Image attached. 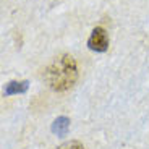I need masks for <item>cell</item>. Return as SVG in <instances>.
Here are the masks:
<instances>
[{"label":"cell","mask_w":149,"mask_h":149,"mask_svg":"<svg viewBox=\"0 0 149 149\" xmlns=\"http://www.w3.org/2000/svg\"><path fill=\"white\" fill-rule=\"evenodd\" d=\"M76 78H78L76 62L68 54L57 57L45 70V81H47L49 88L57 93L70 89L74 84Z\"/></svg>","instance_id":"obj_1"},{"label":"cell","mask_w":149,"mask_h":149,"mask_svg":"<svg viewBox=\"0 0 149 149\" xmlns=\"http://www.w3.org/2000/svg\"><path fill=\"white\" fill-rule=\"evenodd\" d=\"M91 50H96V52H105L109 49V37L105 33L104 28H96L91 34L89 41H88Z\"/></svg>","instance_id":"obj_2"},{"label":"cell","mask_w":149,"mask_h":149,"mask_svg":"<svg viewBox=\"0 0 149 149\" xmlns=\"http://www.w3.org/2000/svg\"><path fill=\"white\" fill-rule=\"evenodd\" d=\"M68 128H70V120H68L67 117H58L52 125V131L57 134H60V136H65Z\"/></svg>","instance_id":"obj_3"},{"label":"cell","mask_w":149,"mask_h":149,"mask_svg":"<svg viewBox=\"0 0 149 149\" xmlns=\"http://www.w3.org/2000/svg\"><path fill=\"white\" fill-rule=\"evenodd\" d=\"M28 91V81H21V83H8L7 88H5V94L11 96V94H18V93H24Z\"/></svg>","instance_id":"obj_4"},{"label":"cell","mask_w":149,"mask_h":149,"mask_svg":"<svg viewBox=\"0 0 149 149\" xmlns=\"http://www.w3.org/2000/svg\"><path fill=\"white\" fill-rule=\"evenodd\" d=\"M58 149H84V146L79 141H68V143H63L62 146H58Z\"/></svg>","instance_id":"obj_5"}]
</instances>
